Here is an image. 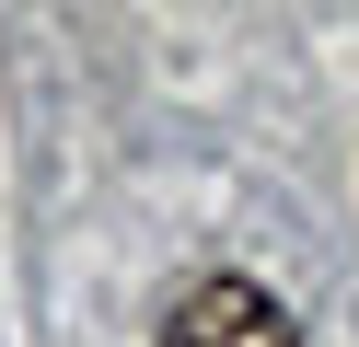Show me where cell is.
Instances as JSON below:
<instances>
[{"instance_id":"obj_1","label":"cell","mask_w":359,"mask_h":347,"mask_svg":"<svg viewBox=\"0 0 359 347\" xmlns=\"http://www.w3.org/2000/svg\"><path fill=\"white\" fill-rule=\"evenodd\" d=\"M163 347H302V336H290V313L255 290V278H197V290L163 313Z\"/></svg>"}]
</instances>
